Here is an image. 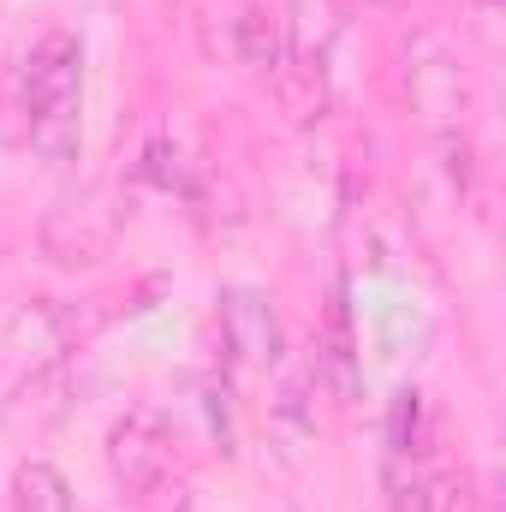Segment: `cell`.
I'll list each match as a JSON object with an SVG mask.
<instances>
[{"instance_id": "6da1fadb", "label": "cell", "mask_w": 506, "mask_h": 512, "mask_svg": "<svg viewBox=\"0 0 506 512\" xmlns=\"http://www.w3.org/2000/svg\"><path fill=\"white\" fill-rule=\"evenodd\" d=\"M78 90H84V48L54 30L30 48L24 72H18V102H24V120H30V149L48 161V167H72L78 161Z\"/></svg>"}, {"instance_id": "7a4b0ae2", "label": "cell", "mask_w": 506, "mask_h": 512, "mask_svg": "<svg viewBox=\"0 0 506 512\" xmlns=\"http://www.w3.org/2000/svg\"><path fill=\"white\" fill-rule=\"evenodd\" d=\"M126 215H131L126 191H114V185H72V191H60L42 209V227H36L42 256L60 262V268H96V262L114 256L120 233H126Z\"/></svg>"}, {"instance_id": "3957f363", "label": "cell", "mask_w": 506, "mask_h": 512, "mask_svg": "<svg viewBox=\"0 0 506 512\" xmlns=\"http://www.w3.org/2000/svg\"><path fill=\"white\" fill-rule=\"evenodd\" d=\"M405 102L435 131H459V120L471 114V78L441 36H417L405 48Z\"/></svg>"}, {"instance_id": "277c9868", "label": "cell", "mask_w": 506, "mask_h": 512, "mask_svg": "<svg viewBox=\"0 0 506 512\" xmlns=\"http://www.w3.org/2000/svg\"><path fill=\"white\" fill-rule=\"evenodd\" d=\"M173 465V429L161 411H126L108 435V471L126 495H149Z\"/></svg>"}, {"instance_id": "5b68a950", "label": "cell", "mask_w": 506, "mask_h": 512, "mask_svg": "<svg viewBox=\"0 0 506 512\" xmlns=\"http://www.w3.org/2000/svg\"><path fill=\"white\" fill-rule=\"evenodd\" d=\"M221 334L245 364H274L280 358V322L256 286H221Z\"/></svg>"}, {"instance_id": "8992f818", "label": "cell", "mask_w": 506, "mask_h": 512, "mask_svg": "<svg viewBox=\"0 0 506 512\" xmlns=\"http://www.w3.org/2000/svg\"><path fill=\"white\" fill-rule=\"evenodd\" d=\"M387 507L393 512H453L459 507V483L423 459H393L387 465Z\"/></svg>"}, {"instance_id": "52a82bcc", "label": "cell", "mask_w": 506, "mask_h": 512, "mask_svg": "<svg viewBox=\"0 0 506 512\" xmlns=\"http://www.w3.org/2000/svg\"><path fill=\"white\" fill-rule=\"evenodd\" d=\"M280 36H286V60L322 66L334 36H340V0H286Z\"/></svg>"}, {"instance_id": "ba28073f", "label": "cell", "mask_w": 506, "mask_h": 512, "mask_svg": "<svg viewBox=\"0 0 506 512\" xmlns=\"http://www.w3.org/2000/svg\"><path fill=\"white\" fill-rule=\"evenodd\" d=\"M60 411H66V364H48V370H36L30 382L12 393V405L0 411L6 417V429H30V435H42L48 423H60Z\"/></svg>"}, {"instance_id": "9c48e42d", "label": "cell", "mask_w": 506, "mask_h": 512, "mask_svg": "<svg viewBox=\"0 0 506 512\" xmlns=\"http://www.w3.org/2000/svg\"><path fill=\"white\" fill-rule=\"evenodd\" d=\"M274 96H280V108H286V120L292 126H310V120H322V108H328V90H322V66H304V60H286L274 78Z\"/></svg>"}, {"instance_id": "30bf717a", "label": "cell", "mask_w": 506, "mask_h": 512, "mask_svg": "<svg viewBox=\"0 0 506 512\" xmlns=\"http://www.w3.org/2000/svg\"><path fill=\"white\" fill-rule=\"evenodd\" d=\"M12 507L18 512H72V483L48 459H24L12 471Z\"/></svg>"}, {"instance_id": "8fae6325", "label": "cell", "mask_w": 506, "mask_h": 512, "mask_svg": "<svg viewBox=\"0 0 506 512\" xmlns=\"http://www.w3.org/2000/svg\"><path fill=\"white\" fill-rule=\"evenodd\" d=\"M239 60L262 72V78H274L280 66H286V36H280V18H268V12H245L239 18Z\"/></svg>"}, {"instance_id": "7c38bea8", "label": "cell", "mask_w": 506, "mask_h": 512, "mask_svg": "<svg viewBox=\"0 0 506 512\" xmlns=\"http://www.w3.org/2000/svg\"><path fill=\"white\" fill-rule=\"evenodd\" d=\"M143 161H149L143 173H149L155 185H167V191L179 185V149H167V143H149V155H143Z\"/></svg>"}, {"instance_id": "4fadbf2b", "label": "cell", "mask_w": 506, "mask_h": 512, "mask_svg": "<svg viewBox=\"0 0 506 512\" xmlns=\"http://www.w3.org/2000/svg\"><path fill=\"white\" fill-rule=\"evenodd\" d=\"M477 30H483V42L495 48V0H477Z\"/></svg>"}]
</instances>
